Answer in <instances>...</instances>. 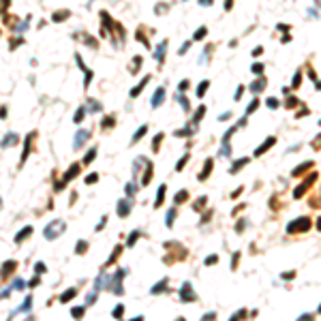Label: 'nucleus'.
Listing matches in <instances>:
<instances>
[{
	"mask_svg": "<svg viewBox=\"0 0 321 321\" xmlns=\"http://www.w3.org/2000/svg\"><path fill=\"white\" fill-rule=\"evenodd\" d=\"M253 71H255V73H261L263 66H261V64H253Z\"/></svg>",
	"mask_w": 321,
	"mask_h": 321,
	"instance_id": "nucleus-18",
	"label": "nucleus"
},
{
	"mask_svg": "<svg viewBox=\"0 0 321 321\" xmlns=\"http://www.w3.org/2000/svg\"><path fill=\"white\" fill-rule=\"evenodd\" d=\"M319 229H321V220H319Z\"/></svg>",
	"mask_w": 321,
	"mask_h": 321,
	"instance_id": "nucleus-23",
	"label": "nucleus"
},
{
	"mask_svg": "<svg viewBox=\"0 0 321 321\" xmlns=\"http://www.w3.org/2000/svg\"><path fill=\"white\" fill-rule=\"evenodd\" d=\"M242 92H244V88L240 86V88L236 90V96H233V98H236V101H240V96H242Z\"/></svg>",
	"mask_w": 321,
	"mask_h": 321,
	"instance_id": "nucleus-14",
	"label": "nucleus"
},
{
	"mask_svg": "<svg viewBox=\"0 0 321 321\" xmlns=\"http://www.w3.org/2000/svg\"><path fill=\"white\" fill-rule=\"evenodd\" d=\"M82 116H84V107H82V109H79V111H77V116H75V120H77V122H79V120H82Z\"/></svg>",
	"mask_w": 321,
	"mask_h": 321,
	"instance_id": "nucleus-20",
	"label": "nucleus"
},
{
	"mask_svg": "<svg viewBox=\"0 0 321 321\" xmlns=\"http://www.w3.org/2000/svg\"><path fill=\"white\" fill-rule=\"evenodd\" d=\"M165 47H167V43L163 41V43L159 45V49H156V54H154V56H156V60H163V52H165Z\"/></svg>",
	"mask_w": 321,
	"mask_h": 321,
	"instance_id": "nucleus-7",
	"label": "nucleus"
},
{
	"mask_svg": "<svg viewBox=\"0 0 321 321\" xmlns=\"http://www.w3.org/2000/svg\"><path fill=\"white\" fill-rule=\"evenodd\" d=\"M268 107H278V101H276V98H270V101H268Z\"/></svg>",
	"mask_w": 321,
	"mask_h": 321,
	"instance_id": "nucleus-15",
	"label": "nucleus"
},
{
	"mask_svg": "<svg viewBox=\"0 0 321 321\" xmlns=\"http://www.w3.org/2000/svg\"><path fill=\"white\" fill-rule=\"evenodd\" d=\"M274 141H276V139H274V137H268V139H265V143H263V146H261V148H259V150H257V152H255V154H263V152H265V150H268V148H270V146H272V143H274Z\"/></svg>",
	"mask_w": 321,
	"mask_h": 321,
	"instance_id": "nucleus-3",
	"label": "nucleus"
},
{
	"mask_svg": "<svg viewBox=\"0 0 321 321\" xmlns=\"http://www.w3.org/2000/svg\"><path fill=\"white\" fill-rule=\"evenodd\" d=\"M182 300H193V291H191V285H188V283L182 287Z\"/></svg>",
	"mask_w": 321,
	"mask_h": 321,
	"instance_id": "nucleus-5",
	"label": "nucleus"
},
{
	"mask_svg": "<svg viewBox=\"0 0 321 321\" xmlns=\"http://www.w3.org/2000/svg\"><path fill=\"white\" fill-rule=\"evenodd\" d=\"M174 216H176V212H174V210H169V212H167V225L174 223Z\"/></svg>",
	"mask_w": 321,
	"mask_h": 321,
	"instance_id": "nucleus-11",
	"label": "nucleus"
},
{
	"mask_svg": "<svg viewBox=\"0 0 321 321\" xmlns=\"http://www.w3.org/2000/svg\"><path fill=\"white\" fill-rule=\"evenodd\" d=\"M257 107H259V101H257V98H255V101H253V103H251L249 107H246V114H253V111H255Z\"/></svg>",
	"mask_w": 321,
	"mask_h": 321,
	"instance_id": "nucleus-9",
	"label": "nucleus"
},
{
	"mask_svg": "<svg viewBox=\"0 0 321 321\" xmlns=\"http://www.w3.org/2000/svg\"><path fill=\"white\" fill-rule=\"evenodd\" d=\"M86 137H88V133H86V131H79V133H77V139H75V148H79Z\"/></svg>",
	"mask_w": 321,
	"mask_h": 321,
	"instance_id": "nucleus-6",
	"label": "nucleus"
},
{
	"mask_svg": "<svg viewBox=\"0 0 321 321\" xmlns=\"http://www.w3.org/2000/svg\"><path fill=\"white\" fill-rule=\"evenodd\" d=\"M263 86H265V82H263V79H261V82H259V84H257V82H255V84H253V86H251V88H253V90H255V92H257V90H261V88H263Z\"/></svg>",
	"mask_w": 321,
	"mask_h": 321,
	"instance_id": "nucleus-12",
	"label": "nucleus"
},
{
	"mask_svg": "<svg viewBox=\"0 0 321 321\" xmlns=\"http://www.w3.org/2000/svg\"><path fill=\"white\" fill-rule=\"evenodd\" d=\"M163 193H165V186H161V188H159V199H156V206H161V201H163Z\"/></svg>",
	"mask_w": 321,
	"mask_h": 321,
	"instance_id": "nucleus-13",
	"label": "nucleus"
},
{
	"mask_svg": "<svg viewBox=\"0 0 321 321\" xmlns=\"http://www.w3.org/2000/svg\"><path fill=\"white\" fill-rule=\"evenodd\" d=\"M310 227V220L304 216V218H298L295 223H289V227H287V231L289 233H295V231H300V229H308Z\"/></svg>",
	"mask_w": 321,
	"mask_h": 321,
	"instance_id": "nucleus-1",
	"label": "nucleus"
},
{
	"mask_svg": "<svg viewBox=\"0 0 321 321\" xmlns=\"http://www.w3.org/2000/svg\"><path fill=\"white\" fill-rule=\"evenodd\" d=\"M118 315H122V306H118V308H114V317H118Z\"/></svg>",
	"mask_w": 321,
	"mask_h": 321,
	"instance_id": "nucleus-21",
	"label": "nucleus"
},
{
	"mask_svg": "<svg viewBox=\"0 0 321 321\" xmlns=\"http://www.w3.org/2000/svg\"><path fill=\"white\" fill-rule=\"evenodd\" d=\"M15 139H17V137H15V135H13V133H11V135H7V137H5V139H2V143H0V146H2V148H5V146H7V143H9V141H15Z\"/></svg>",
	"mask_w": 321,
	"mask_h": 321,
	"instance_id": "nucleus-10",
	"label": "nucleus"
},
{
	"mask_svg": "<svg viewBox=\"0 0 321 321\" xmlns=\"http://www.w3.org/2000/svg\"><path fill=\"white\" fill-rule=\"evenodd\" d=\"M206 34V28H201V30H197V34H195V39H201Z\"/></svg>",
	"mask_w": 321,
	"mask_h": 321,
	"instance_id": "nucleus-16",
	"label": "nucleus"
},
{
	"mask_svg": "<svg viewBox=\"0 0 321 321\" xmlns=\"http://www.w3.org/2000/svg\"><path fill=\"white\" fill-rule=\"evenodd\" d=\"M208 86H210L208 82H201V84H199V88H197V96H201V94L208 90Z\"/></svg>",
	"mask_w": 321,
	"mask_h": 321,
	"instance_id": "nucleus-8",
	"label": "nucleus"
},
{
	"mask_svg": "<svg viewBox=\"0 0 321 321\" xmlns=\"http://www.w3.org/2000/svg\"><path fill=\"white\" fill-rule=\"evenodd\" d=\"M188 47H191V43H188V41H186V43H184V45H182V47H180V54H184V52H186V49H188Z\"/></svg>",
	"mask_w": 321,
	"mask_h": 321,
	"instance_id": "nucleus-17",
	"label": "nucleus"
},
{
	"mask_svg": "<svg viewBox=\"0 0 321 321\" xmlns=\"http://www.w3.org/2000/svg\"><path fill=\"white\" fill-rule=\"evenodd\" d=\"M163 94H165V90H163V88H159V90H156V96L152 98V107H159V105L163 103Z\"/></svg>",
	"mask_w": 321,
	"mask_h": 321,
	"instance_id": "nucleus-2",
	"label": "nucleus"
},
{
	"mask_svg": "<svg viewBox=\"0 0 321 321\" xmlns=\"http://www.w3.org/2000/svg\"><path fill=\"white\" fill-rule=\"evenodd\" d=\"M129 208H131V204H129V201L118 204V212H120V216H127V214H129Z\"/></svg>",
	"mask_w": 321,
	"mask_h": 321,
	"instance_id": "nucleus-4",
	"label": "nucleus"
},
{
	"mask_svg": "<svg viewBox=\"0 0 321 321\" xmlns=\"http://www.w3.org/2000/svg\"><path fill=\"white\" fill-rule=\"evenodd\" d=\"M184 197H186V193H178V197H176V201H184Z\"/></svg>",
	"mask_w": 321,
	"mask_h": 321,
	"instance_id": "nucleus-19",
	"label": "nucleus"
},
{
	"mask_svg": "<svg viewBox=\"0 0 321 321\" xmlns=\"http://www.w3.org/2000/svg\"><path fill=\"white\" fill-rule=\"evenodd\" d=\"M201 5H212V0H199Z\"/></svg>",
	"mask_w": 321,
	"mask_h": 321,
	"instance_id": "nucleus-22",
	"label": "nucleus"
}]
</instances>
